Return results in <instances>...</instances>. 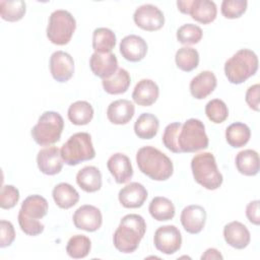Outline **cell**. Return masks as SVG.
<instances>
[{"instance_id": "obj_17", "label": "cell", "mask_w": 260, "mask_h": 260, "mask_svg": "<svg viewBox=\"0 0 260 260\" xmlns=\"http://www.w3.org/2000/svg\"><path fill=\"white\" fill-rule=\"evenodd\" d=\"M89 67L92 73L102 78H110L118 70V59L113 53H93L89 59Z\"/></svg>"}, {"instance_id": "obj_13", "label": "cell", "mask_w": 260, "mask_h": 260, "mask_svg": "<svg viewBox=\"0 0 260 260\" xmlns=\"http://www.w3.org/2000/svg\"><path fill=\"white\" fill-rule=\"evenodd\" d=\"M50 72L58 82L68 81L74 73V60L64 51H55L50 57Z\"/></svg>"}, {"instance_id": "obj_29", "label": "cell", "mask_w": 260, "mask_h": 260, "mask_svg": "<svg viewBox=\"0 0 260 260\" xmlns=\"http://www.w3.org/2000/svg\"><path fill=\"white\" fill-rule=\"evenodd\" d=\"M159 121L151 113H142L134 123V132L138 138L151 139L158 131Z\"/></svg>"}, {"instance_id": "obj_46", "label": "cell", "mask_w": 260, "mask_h": 260, "mask_svg": "<svg viewBox=\"0 0 260 260\" xmlns=\"http://www.w3.org/2000/svg\"><path fill=\"white\" fill-rule=\"evenodd\" d=\"M212 260V259H223V256L220 254V252L215 248H209L207 249L202 255L201 260Z\"/></svg>"}, {"instance_id": "obj_5", "label": "cell", "mask_w": 260, "mask_h": 260, "mask_svg": "<svg viewBox=\"0 0 260 260\" xmlns=\"http://www.w3.org/2000/svg\"><path fill=\"white\" fill-rule=\"evenodd\" d=\"M209 140L203 122L191 118L182 124L177 136V146L180 153L199 151L207 148Z\"/></svg>"}, {"instance_id": "obj_26", "label": "cell", "mask_w": 260, "mask_h": 260, "mask_svg": "<svg viewBox=\"0 0 260 260\" xmlns=\"http://www.w3.org/2000/svg\"><path fill=\"white\" fill-rule=\"evenodd\" d=\"M131 83V77L126 69L119 68L110 78L102 80L103 88L110 94H121L128 90Z\"/></svg>"}, {"instance_id": "obj_33", "label": "cell", "mask_w": 260, "mask_h": 260, "mask_svg": "<svg viewBox=\"0 0 260 260\" xmlns=\"http://www.w3.org/2000/svg\"><path fill=\"white\" fill-rule=\"evenodd\" d=\"M116 46L115 32L108 27H98L92 32V48L95 53H111Z\"/></svg>"}, {"instance_id": "obj_2", "label": "cell", "mask_w": 260, "mask_h": 260, "mask_svg": "<svg viewBox=\"0 0 260 260\" xmlns=\"http://www.w3.org/2000/svg\"><path fill=\"white\" fill-rule=\"evenodd\" d=\"M136 162L140 172L154 181H166L172 177L174 172L171 158L150 145L138 149Z\"/></svg>"}, {"instance_id": "obj_27", "label": "cell", "mask_w": 260, "mask_h": 260, "mask_svg": "<svg viewBox=\"0 0 260 260\" xmlns=\"http://www.w3.org/2000/svg\"><path fill=\"white\" fill-rule=\"evenodd\" d=\"M52 196L55 203L63 209L71 208L79 201L78 192L68 183L57 184L52 191Z\"/></svg>"}, {"instance_id": "obj_36", "label": "cell", "mask_w": 260, "mask_h": 260, "mask_svg": "<svg viewBox=\"0 0 260 260\" xmlns=\"http://www.w3.org/2000/svg\"><path fill=\"white\" fill-rule=\"evenodd\" d=\"M91 249L89 238L84 235H75L69 239L66 246V252L73 259H81L86 257Z\"/></svg>"}, {"instance_id": "obj_40", "label": "cell", "mask_w": 260, "mask_h": 260, "mask_svg": "<svg viewBox=\"0 0 260 260\" xmlns=\"http://www.w3.org/2000/svg\"><path fill=\"white\" fill-rule=\"evenodd\" d=\"M181 126H182V123L180 122L171 123L165 128V131L162 134L161 140L164 145L174 153H180L179 148L177 146V136Z\"/></svg>"}, {"instance_id": "obj_28", "label": "cell", "mask_w": 260, "mask_h": 260, "mask_svg": "<svg viewBox=\"0 0 260 260\" xmlns=\"http://www.w3.org/2000/svg\"><path fill=\"white\" fill-rule=\"evenodd\" d=\"M49 204L45 197L41 195H30L23 200L19 212L29 218L41 219L47 214Z\"/></svg>"}, {"instance_id": "obj_4", "label": "cell", "mask_w": 260, "mask_h": 260, "mask_svg": "<svg viewBox=\"0 0 260 260\" xmlns=\"http://www.w3.org/2000/svg\"><path fill=\"white\" fill-rule=\"evenodd\" d=\"M191 170L194 180L207 190H216L222 184L223 177L211 152H200L193 156Z\"/></svg>"}, {"instance_id": "obj_22", "label": "cell", "mask_w": 260, "mask_h": 260, "mask_svg": "<svg viewBox=\"0 0 260 260\" xmlns=\"http://www.w3.org/2000/svg\"><path fill=\"white\" fill-rule=\"evenodd\" d=\"M159 95V88L157 84L151 79L139 80L132 92V99L135 104L142 107H149L153 105Z\"/></svg>"}, {"instance_id": "obj_30", "label": "cell", "mask_w": 260, "mask_h": 260, "mask_svg": "<svg viewBox=\"0 0 260 260\" xmlns=\"http://www.w3.org/2000/svg\"><path fill=\"white\" fill-rule=\"evenodd\" d=\"M148 211L157 221H167L174 218L176 209L174 203L167 197L156 196L149 203Z\"/></svg>"}, {"instance_id": "obj_39", "label": "cell", "mask_w": 260, "mask_h": 260, "mask_svg": "<svg viewBox=\"0 0 260 260\" xmlns=\"http://www.w3.org/2000/svg\"><path fill=\"white\" fill-rule=\"evenodd\" d=\"M248 2L246 0H223L221 2V14L225 18L235 19L242 16L247 10Z\"/></svg>"}, {"instance_id": "obj_15", "label": "cell", "mask_w": 260, "mask_h": 260, "mask_svg": "<svg viewBox=\"0 0 260 260\" xmlns=\"http://www.w3.org/2000/svg\"><path fill=\"white\" fill-rule=\"evenodd\" d=\"M180 219L187 233L196 235L199 234L205 225L206 211L201 205L191 204L182 210Z\"/></svg>"}, {"instance_id": "obj_45", "label": "cell", "mask_w": 260, "mask_h": 260, "mask_svg": "<svg viewBox=\"0 0 260 260\" xmlns=\"http://www.w3.org/2000/svg\"><path fill=\"white\" fill-rule=\"evenodd\" d=\"M259 200H253L248 203L246 207V216L248 220L255 224L259 225L260 224V214H259Z\"/></svg>"}, {"instance_id": "obj_37", "label": "cell", "mask_w": 260, "mask_h": 260, "mask_svg": "<svg viewBox=\"0 0 260 260\" xmlns=\"http://www.w3.org/2000/svg\"><path fill=\"white\" fill-rule=\"evenodd\" d=\"M205 114L211 122L215 124H220L228 119L229 109L222 100L213 99L206 104Z\"/></svg>"}, {"instance_id": "obj_44", "label": "cell", "mask_w": 260, "mask_h": 260, "mask_svg": "<svg viewBox=\"0 0 260 260\" xmlns=\"http://www.w3.org/2000/svg\"><path fill=\"white\" fill-rule=\"evenodd\" d=\"M259 91H260V85L259 83L251 85L245 95V100L247 105L249 106L250 109L259 112Z\"/></svg>"}, {"instance_id": "obj_32", "label": "cell", "mask_w": 260, "mask_h": 260, "mask_svg": "<svg viewBox=\"0 0 260 260\" xmlns=\"http://www.w3.org/2000/svg\"><path fill=\"white\" fill-rule=\"evenodd\" d=\"M251 137V130L248 125L242 122L231 124L225 130L226 142L234 148L245 146Z\"/></svg>"}, {"instance_id": "obj_1", "label": "cell", "mask_w": 260, "mask_h": 260, "mask_svg": "<svg viewBox=\"0 0 260 260\" xmlns=\"http://www.w3.org/2000/svg\"><path fill=\"white\" fill-rule=\"evenodd\" d=\"M145 231L146 223L141 215L130 213L123 216L113 236L115 248L121 253H133L138 248Z\"/></svg>"}, {"instance_id": "obj_35", "label": "cell", "mask_w": 260, "mask_h": 260, "mask_svg": "<svg viewBox=\"0 0 260 260\" xmlns=\"http://www.w3.org/2000/svg\"><path fill=\"white\" fill-rule=\"evenodd\" d=\"M175 62L179 69L190 72L196 69L199 64V53L194 48L182 47L176 52Z\"/></svg>"}, {"instance_id": "obj_3", "label": "cell", "mask_w": 260, "mask_h": 260, "mask_svg": "<svg viewBox=\"0 0 260 260\" xmlns=\"http://www.w3.org/2000/svg\"><path fill=\"white\" fill-rule=\"evenodd\" d=\"M258 57L249 49H241L224 63V74L233 84H241L258 70Z\"/></svg>"}, {"instance_id": "obj_24", "label": "cell", "mask_w": 260, "mask_h": 260, "mask_svg": "<svg viewBox=\"0 0 260 260\" xmlns=\"http://www.w3.org/2000/svg\"><path fill=\"white\" fill-rule=\"evenodd\" d=\"M77 185L87 193H93L102 188V174L96 167L86 166L76 175Z\"/></svg>"}, {"instance_id": "obj_34", "label": "cell", "mask_w": 260, "mask_h": 260, "mask_svg": "<svg viewBox=\"0 0 260 260\" xmlns=\"http://www.w3.org/2000/svg\"><path fill=\"white\" fill-rule=\"evenodd\" d=\"M26 12L25 2L22 0H1L0 15L2 19L14 22L20 20Z\"/></svg>"}, {"instance_id": "obj_12", "label": "cell", "mask_w": 260, "mask_h": 260, "mask_svg": "<svg viewBox=\"0 0 260 260\" xmlns=\"http://www.w3.org/2000/svg\"><path fill=\"white\" fill-rule=\"evenodd\" d=\"M72 219L75 228L89 233L98 231L103 223L101 210L89 204H84L78 207L73 213Z\"/></svg>"}, {"instance_id": "obj_11", "label": "cell", "mask_w": 260, "mask_h": 260, "mask_svg": "<svg viewBox=\"0 0 260 260\" xmlns=\"http://www.w3.org/2000/svg\"><path fill=\"white\" fill-rule=\"evenodd\" d=\"M135 24L147 31L160 29L165 24V15L155 5L143 4L136 8L133 14Z\"/></svg>"}, {"instance_id": "obj_21", "label": "cell", "mask_w": 260, "mask_h": 260, "mask_svg": "<svg viewBox=\"0 0 260 260\" xmlns=\"http://www.w3.org/2000/svg\"><path fill=\"white\" fill-rule=\"evenodd\" d=\"M217 85V79L212 71L205 70L197 74L190 81V92L196 100H203L213 92Z\"/></svg>"}, {"instance_id": "obj_19", "label": "cell", "mask_w": 260, "mask_h": 260, "mask_svg": "<svg viewBox=\"0 0 260 260\" xmlns=\"http://www.w3.org/2000/svg\"><path fill=\"white\" fill-rule=\"evenodd\" d=\"M107 167L118 184L127 183L133 176L130 158L124 153L116 152L112 154L107 161Z\"/></svg>"}, {"instance_id": "obj_20", "label": "cell", "mask_w": 260, "mask_h": 260, "mask_svg": "<svg viewBox=\"0 0 260 260\" xmlns=\"http://www.w3.org/2000/svg\"><path fill=\"white\" fill-rule=\"evenodd\" d=\"M223 238L228 245L238 250L245 249L251 241V235L247 226L237 220L224 225Z\"/></svg>"}, {"instance_id": "obj_7", "label": "cell", "mask_w": 260, "mask_h": 260, "mask_svg": "<svg viewBox=\"0 0 260 260\" xmlns=\"http://www.w3.org/2000/svg\"><path fill=\"white\" fill-rule=\"evenodd\" d=\"M64 128V120L62 116L54 111L44 112L38 123L31 129V137L42 146H48L58 142Z\"/></svg>"}, {"instance_id": "obj_6", "label": "cell", "mask_w": 260, "mask_h": 260, "mask_svg": "<svg viewBox=\"0 0 260 260\" xmlns=\"http://www.w3.org/2000/svg\"><path fill=\"white\" fill-rule=\"evenodd\" d=\"M60 152L63 161L68 166H77L95 156L91 136L86 132H77L71 135L62 145Z\"/></svg>"}, {"instance_id": "obj_10", "label": "cell", "mask_w": 260, "mask_h": 260, "mask_svg": "<svg viewBox=\"0 0 260 260\" xmlns=\"http://www.w3.org/2000/svg\"><path fill=\"white\" fill-rule=\"evenodd\" d=\"M153 244L159 252L166 255L175 254L182 246L181 232L172 224L159 226L154 233Z\"/></svg>"}, {"instance_id": "obj_14", "label": "cell", "mask_w": 260, "mask_h": 260, "mask_svg": "<svg viewBox=\"0 0 260 260\" xmlns=\"http://www.w3.org/2000/svg\"><path fill=\"white\" fill-rule=\"evenodd\" d=\"M39 170L48 176L59 174L63 168V159L60 149L56 146H48L41 149L37 155Z\"/></svg>"}, {"instance_id": "obj_31", "label": "cell", "mask_w": 260, "mask_h": 260, "mask_svg": "<svg viewBox=\"0 0 260 260\" xmlns=\"http://www.w3.org/2000/svg\"><path fill=\"white\" fill-rule=\"evenodd\" d=\"M93 108L86 101H77L68 108L67 116L69 121L77 126L88 124L93 118Z\"/></svg>"}, {"instance_id": "obj_42", "label": "cell", "mask_w": 260, "mask_h": 260, "mask_svg": "<svg viewBox=\"0 0 260 260\" xmlns=\"http://www.w3.org/2000/svg\"><path fill=\"white\" fill-rule=\"evenodd\" d=\"M19 200V191L13 185H3L0 194V207L10 209L16 205Z\"/></svg>"}, {"instance_id": "obj_25", "label": "cell", "mask_w": 260, "mask_h": 260, "mask_svg": "<svg viewBox=\"0 0 260 260\" xmlns=\"http://www.w3.org/2000/svg\"><path fill=\"white\" fill-rule=\"evenodd\" d=\"M235 164L242 175L256 176L259 172V154L253 149L241 150L236 155Z\"/></svg>"}, {"instance_id": "obj_41", "label": "cell", "mask_w": 260, "mask_h": 260, "mask_svg": "<svg viewBox=\"0 0 260 260\" xmlns=\"http://www.w3.org/2000/svg\"><path fill=\"white\" fill-rule=\"evenodd\" d=\"M18 224L20 226V230L27 236H38L44 232L45 225L39 220L29 218L22 213L18 212Z\"/></svg>"}, {"instance_id": "obj_38", "label": "cell", "mask_w": 260, "mask_h": 260, "mask_svg": "<svg viewBox=\"0 0 260 260\" xmlns=\"http://www.w3.org/2000/svg\"><path fill=\"white\" fill-rule=\"evenodd\" d=\"M202 36L201 27L193 23L183 24L177 30V40L183 45H195L201 41Z\"/></svg>"}, {"instance_id": "obj_16", "label": "cell", "mask_w": 260, "mask_h": 260, "mask_svg": "<svg viewBox=\"0 0 260 260\" xmlns=\"http://www.w3.org/2000/svg\"><path fill=\"white\" fill-rule=\"evenodd\" d=\"M120 53L124 59L130 62H139L147 54V44L139 36L129 35L120 42Z\"/></svg>"}, {"instance_id": "obj_18", "label": "cell", "mask_w": 260, "mask_h": 260, "mask_svg": "<svg viewBox=\"0 0 260 260\" xmlns=\"http://www.w3.org/2000/svg\"><path fill=\"white\" fill-rule=\"evenodd\" d=\"M147 196V190L142 184L132 182L119 191L118 199L125 208H139L144 204Z\"/></svg>"}, {"instance_id": "obj_23", "label": "cell", "mask_w": 260, "mask_h": 260, "mask_svg": "<svg viewBox=\"0 0 260 260\" xmlns=\"http://www.w3.org/2000/svg\"><path fill=\"white\" fill-rule=\"evenodd\" d=\"M135 113V107L132 102L120 99L112 102L107 109V117L112 124L125 125L130 122Z\"/></svg>"}, {"instance_id": "obj_8", "label": "cell", "mask_w": 260, "mask_h": 260, "mask_svg": "<svg viewBox=\"0 0 260 260\" xmlns=\"http://www.w3.org/2000/svg\"><path fill=\"white\" fill-rule=\"evenodd\" d=\"M75 28L76 20L73 15L67 10L57 9L49 17L47 38L52 44L64 46L70 42Z\"/></svg>"}, {"instance_id": "obj_9", "label": "cell", "mask_w": 260, "mask_h": 260, "mask_svg": "<svg viewBox=\"0 0 260 260\" xmlns=\"http://www.w3.org/2000/svg\"><path fill=\"white\" fill-rule=\"evenodd\" d=\"M178 9L202 24L212 22L217 15L216 4L210 0H179L177 1Z\"/></svg>"}, {"instance_id": "obj_43", "label": "cell", "mask_w": 260, "mask_h": 260, "mask_svg": "<svg viewBox=\"0 0 260 260\" xmlns=\"http://www.w3.org/2000/svg\"><path fill=\"white\" fill-rule=\"evenodd\" d=\"M15 240V231L13 224L5 219L0 220V247L10 246Z\"/></svg>"}]
</instances>
